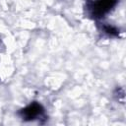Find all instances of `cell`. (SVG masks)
Masks as SVG:
<instances>
[{
  "label": "cell",
  "instance_id": "obj_1",
  "mask_svg": "<svg viewBox=\"0 0 126 126\" xmlns=\"http://www.w3.org/2000/svg\"><path fill=\"white\" fill-rule=\"evenodd\" d=\"M118 0H88L87 8L90 15L94 19H100L110 12Z\"/></svg>",
  "mask_w": 126,
  "mask_h": 126
},
{
  "label": "cell",
  "instance_id": "obj_2",
  "mask_svg": "<svg viewBox=\"0 0 126 126\" xmlns=\"http://www.w3.org/2000/svg\"><path fill=\"white\" fill-rule=\"evenodd\" d=\"M43 113H44V108L42 107V105L40 103H38L36 101L32 102L27 107L20 110L21 117L26 121H31V120L37 119L38 117L42 116Z\"/></svg>",
  "mask_w": 126,
  "mask_h": 126
},
{
  "label": "cell",
  "instance_id": "obj_3",
  "mask_svg": "<svg viewBox=\"0 0 126 126\" xmlns=\"http://www.w3.org/2000/svg\"><path fill=\"white\" fill-rule=\"evenodd\" d=\"M103 30H104V32H105L107 34H109V35L117 36L118 33H119V31H118L115 27H112V26H109V25L103 26Z\"/></svg>",
  "mask_w": 126,
  "mask_h": 126
}]
</instances>
